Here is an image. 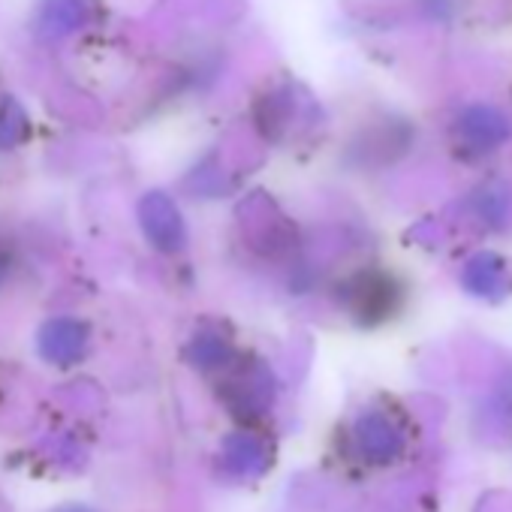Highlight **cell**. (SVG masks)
<instances>
[{"instance_id": "obj_1", "label": "cell", "mask_w": 512, "mask_h": 512, "mask_svg": "<svg viewBox=\"0 0 512 512\" xmlns=\"http://www.w3.org/2000/svg\"><path fill=\"white\" fill-rule=\"evenodd\" d=\"M356 446L371 464H389L404 452V431L380 410H371L356 425Z\"/></svg>"}, {"instance_id": "obj_2", "label": "cell", "mask_w": 512, "mask_h": 512, "mask_svg": "<svg viewBox=\"0 0 512 512\" xmlns=\"http://www.w3.org/2000/svg\"><path fill=\"white\" fill-rule=\"evenodd\" d=\"M88 347V329L79 320L58 317L40 329V353L55 365L79 362Z\"/></svg>"}, {"instance_id": "obj_3", "label": "cell", "mask_w": 512, "mask_h": 512, "mask_svg": "<svg viewBox=\"0 0 512 512\" xmlns=\"http://www.w3.org/2000/svg\"><path fill=\"white\" fill-rule=\"evenodd\" d=\"M223 470H229L232 476H241V479H253V476H263L272 464V452L269 446L253 437V434H232L226 437L223 443Z\"/></svg>"}, {"instance_id": "obj_4", "label": "cell", "mask_w": 512, "mask_h": 512, "mask_svg": "<svg viewBox=\"0 0 512 512\" xmlns=\"http://www.w3.org/2000/svg\"><path fill=\"white\" fill-rule=\"evenodd\" d=\"M88 10H91V0H43L40 34L43 37H67L85 25Z\"/></svg>"}, {"instance_id": "obj_5", "label": "cell", "mask_w": 512, "mask_h": 512, "mask_svg": "<svg viewBox=\"0 0 512 512\" xmlns=\"http://www.w3.org/2000/svg\"><path fill=\"white\" fill-rule=\"evenodd\" d=\"M142 226L157 241V247H175L178 238H181L178 214H175V208L160 193H151L142 202Z\"/></svg>"}, {"instance_id": "obj_6", "label": "cell", "mask_w": 512, "mask_h": 512, "mask_svg": "<svg viewBox=\"0 0 512 512\" xmlns=\"http://www.w3.org/2000/svg\"><path fill=\"white\" fill-rule=\"evenodd\" d=\"M28 136V115L13 97H0V151L16 148Z\"/></svg>"}, {"instance_id": "obj_7", "label": "cell", "mask_w": 512, "mask_h": 512, "mask_svg": "<svg viewBox=\"0 0 512 512\" xmlns=\"http://www.w3.org/2000/svg\"><path fill=\"white\" fill-rule=\"evenodd\" d=\"M67 512H91V509H82V506H73V509H67Z\"/></svg>"}]
</instances>
